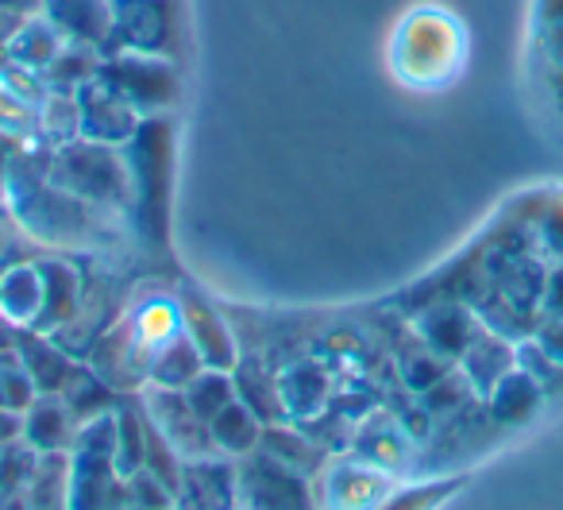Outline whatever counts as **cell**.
<instances>
[{
    "instance_id": "6da1fadb",
    "label": "cell",
    "mask_w": 563,
    "mask_h": 510,
    "mask_svg": "<svg viewBox=\"0 0 563 510\" xmlns=\"http://www.w3.org/2000/svg\"><path fill=\"white\" fill-rule=\"evenodd\" d=\"M240 510H313L301 471L271 453H251L240 464Z\"/></svg>"
},
{
    "instance_id": "277c9868",
    "label": "cell",
    "mask_w": 563,
    "mask_h": 510,
    "mask_svg": "<svg viewBox=\"0 0 563 510\" xmlns=\"http://www.w3.org/2000/svg\"><path fill=\"white\" fill-rule=\"evenodd\" d=\"M186 399H189V406H194L197 414L205 417V422H212V417H217L220 410L228 406V399H232V394H228V383H224V379L205 376V379H197V383H194V394H186Z\"/></svg>"
},
{
    "instance_id": "3957f363",
    "label": "cell",
    "mask_w": 563,
    "mask_h": 510,
    "mask_svg": "<svg viewBox=\"0 0 563 510\" xmlns=\"http://www.w3.org/2000/svg\"><path fill=\"white\" fill-rule=\"evenodd\" d=\"M209 430H212V441H217L220 448H228V453H247L258 437L255 417H251L243 406H224L209 422Z\"/></svg>"
},
{
    "instance_id": "5b68a950",
    "label": "cell",
    "mask_w": 563,
    "mask_h": 510,
    "mask_svg": "<svg viewBox=\"0 0 563 510\" xmlns=\"http://www.w3.org/2000/svg\"><path fill=\"white\" fill-rule=\"evenodd\" d=\"M455 484H424V487H413V491H401L394 499H383L375 510H432L440 499L452 495Z\"/></svg>"
},
{
    "instance_id": "7a4b0ae2",
    "label": "cell",
    "mask_w": 563,
    "mask_h": 510,
    "mask_svg": "<svg viewBox=\"0 0 563 510\" xmlns=\"http://www.w3.org/2000/svg\"><path fill=\"white\" fill-rule=\"evenodd\" d=\"M174 499L181 510H235L240 507V468L212 460V456L186 460Z\"/></svg>"
}]
</instances>
